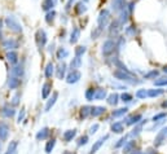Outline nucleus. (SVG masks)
<instances>
[{"label": "nucleus", "mask_w": 167, "mask_h": 154, "mask_svg": "<svg viewBox=\"0 0 167 154\" xmlns=\"http://www.w3.org/2000/svg\"><path fill=\"white\" fill-rule=\"evenodd\" d=\"M9 134V126L4 122H0V140L5 141Z\"/></svg>", "instance_id": "1"}, {"label": "nucleus", "mask_w": 167, "mask_h": 154, "mask_svg": "<svg viewBox=\"0 0 167 154\" xmlns=\"http://www.w3.org/2000/svg\"><path fill=\"white\" fill-rule=\"evenodd\" d=\"M1 113H3V115H4V117H7V118H12V117H15V114H16L15 109H13V107L10 106V105H8V104L3 106Z\"/></svg>", "instance_id": "2"}, {"label": "nucleus", "mask_w": 167, "mask_h": 154, "mask_svg": "<svg viewBox=\"0 0 167 154\" xmlns=\"http://www.w3.org/2000/svg\"><path fill=\"white\" fill-rule=\"evenodd\" d=\"M20 84H21V80L18 79V77H15V75H13V77L9 79V82H8V87H9L10 89L18 88Z\"/></svg>", "instance_id": "3"}, {"label": "nucleus", "mask_w": 167, "mask_h": 154, "mask_svg": "<svg viewBox=\"0 0 167 154\" xmlns=\"http://www.w3.org/2000/svg\"><path fill=\"white\" fill-rule=\"evenodd\" d=\"M49 136V128H47V127H44L43 130H40L36 134V140H44V139H47Z\"/></svg>", "instance_id": "4"}, {"label": "nucleus", "mask_w": 167, "mask_h": 154, "mask_svg": "<svg viewBox=\"0 0 167 154\" xmlns=\"http://www.w3.org/2000/svg\"><path fill=\"white\" fill-rule=\"evenodd\" d=\"M57 97H58V93H57V92H55V93L52 95V97L48 100L47 105H45V112H49V110H51V107L56 104V100H57Z\"/></svg>", "instance_id": "5"}, {"label": "nucleus", "mask_w": 167, "mask_h": 154, "mask_svg": "<svg viewBox=\"0 0 167 154\" xmlns=\"http://www.w3.org/2000/svg\"><path fill=\"white\" fill-rule=\"evenodd\" d=\"M108 139H109V135H106V136H104L102 139H100V140H98V141L96 142V144H95L93 146H92V149H91V154H93V153L97 152V149H100V146H101L102 144H104V141H105V140H108Z\"/></svg>", "instance_id": "6"}, {"label": "nucleus", "mask_w": 167, "mask_h": 154, "mask_svg": "<svg viewBox=\"0 0 167 154\" xmlns=\"http://www.w3.org/2000/svg\"><path fill=\"white\" fill-rule=\"evenodd\" d=\"M7 25H8V27L12 28V30H15V31H21L20 25L17 23L13 18H8V20H7Z\"/></svg>", "instance_id": "7"}, {"label": "nucleus", "mask_w": 167, "mask_h": 154, "mask_svg": "<svg viewBox=\"0 0 167 154\" xmlns=\"http://www.w3.org/2000/svg\"><path fill=\"white\" fill-rule=\"evenodd\" d=\"M105 113V107L102 106H95V107H91V114L93 117H98L101 115V114Z\"/></svg>", "instance_id": "8"}, {"label": "nucleus", "mask_w": 167, "mask_h": 154, "mask_svg": "<svg viewBox=\"0 0 167 154\" xmlns=\"http://www.w3.org/2000/svg\"><path fill=\"white\" fill-rule=\"evenodd\" d=\"M75 135H77V131H75V130H69V131H66L65 134H63V140H65L66 142L71 141Z\"/></svg>", "instance_id": "9"}, {"label": "nucleus", "mask_w": 167, "mask_h": 154, "mask_svg": "<svg viewBox=\"0 0 167 154\" xmlns=\"http://www.w3.org/2000/svg\"><path fill=\"white\" fill-rule=\"evenodd\" d=\"M80 78V74L78 73V71H73L71 74L67 77V83H75V82H78V79Z\"/></svg>", "instance_id": "10"}, {"label": "nucleus", "mask_w": 167, "mask_h": 154, "mask_svg": "<svg viewBox=\"0 0 167 154\" xmlns=\"http://www.w3.org/2000/svg\"><path fill=\"white\" fill-rule=\"evenodd\" d=\"M52 85L49 84V83H45L43 85V89H42V96H43V99H47L48 97V95L51 93V91H52Z\"/></svg>", "instance_id": "11"}, {"label": "nucleus", "mask_w": 167, "mask_h": 154, "mask_svg": "<svg viewBox=\"0 0 167 154\" xmlns=\"http://www.w3.org/2000/svg\"><path fill=\"white\" fill-rule=\"evenodd\" d=\"M17 145H18V142L17 141H12L8 146V150H7L5 154H16L17 153Z\"/></svg>", "instance_id": "12"}, {"label": "nucleus", "mask_w": 167, "mask_h": 154, "mask_svg": "<svg viewBox=\"0 0 167 154\" xmlns=\"http://www.w3.org/2000/svg\"><path fill=\"white\" fill-rule=\"evenodd\" d=\"M106 97V91L105 89H96L95 91V99L96 100H102Z\"/></svg>", "instance_id": "13"}, {"label": "nucleus", "mask_w": 167, "mask_h": 154, "mask_svg": "<svg viewBox=\"0 0 167 154\" xmlns=\"http://www.w3.org/2000/svg\"><path fill=\"white\" fill-rule=\"evenodd\" d=\"M55 145H56V140L55 139H51V140L47 142V145H45V153H51L53 148H55Z\"/></svg>", "instance_id": "14"}, {"label": "nucleus", "mask_w": 167, "mask_h": 154, "mask_svg": "<svg viewBox=\"0 0 167 154\" xmlns=\"http://www.w3.org/2000/svg\"><path fill=\"white\" fill-rule=\"evenodd\" d=\"M12 75H15V77H22L23 75V69L22 66H16L12 69Z\"/></svg>", "instance_id": "15"}, {"label": "nucleus", "mask_w": 167, "mask_h": 154, "mask_svg": "<svg viewBox=\"0 0 167 154\" xmlns=\"http://www.w3.org/2000/svg\"><path fill=\"white\" fill-rule=\"evenodd\" d=\"M163 93V89H149L148 96L149 97H155V96H161Z\"/></svg>", "instance_id": "16"}, {"label": "nucleus", "mask_w": 167, "mask_h": 154, "mask_svg": "<svg viewBox=\"0 0 167 154\" xmlns=\"http://www.w3.org/2000/svg\"><path fill=\"white\" fill-rule=\"evenodd\" d=\"M166 136H167V128H163V130L159 132V135H158V137H157V142H155V144L159 145V144H161V141L166 137Z\"/></svg>", "instance_id": "17"}, {"label": "nucleus", "mask_w": 167, "mask_h": 154, "mask_svg": "<svg viewBox=\"0 0 167 154\" xmlns=\"http://www.w3.org/2000/svg\"><path fill=\"white\" fill-rule=\"evenodd\" d=\"M112 130L117 132V134H119V132H122L123 131V126H122V123H119V122H117V123H114L112 126Z\"/></svg>", "instance_id": "18"}, {"label": "nucleus", "mask_w": 167, "mask_h": 154, "mask_svg": "<svg viewBox=\"0 0 167 154\" xmlns=\"http://www.w3.org/2000/svg\"><path fill=\"white\" fill-rule=\"evenodd\" d=\"M108 102L110 104V105H117V102H118V95H117V93L110 95V96H109Z\"/></svg>", "instance_id": "19"}, {"label": "nucleus", "mask_w": 167, "mask_h": 154, "mask_svg": "<svg viewBox=\"0 0 167 154\" xmlns=\"http://www.w3.org/2000/svg\"><path fill=\"white\" fill-rule=\"evenodd\" d=\"M4 48H7V49L17 48V43L13 40H7V42H4Z\"/></svg>", "instance_id": "20"}, {"label": "nucleus", "mask_w": 167, "mask_h": 154, "mask_svg": "<svg viewBox=\"0 0 167 154\" xmlns=\"http://www.w3.org/2000/svg\"><path fill=\"white\" fill-rule=\"evenodd\" d=\"M52 75H53V65L52 63H48L47 67H45V77L52 78Z\"/></svg>", "instance_id": "21"}, {"label": "nucleus", "mask_w": 167, "mask_h": 154, "mask_svg": "<svg viewBox=\"0 0 167 154\" xmlns=\"http://www.w3.org/2000/svg\"><path fill=\"white\" fill-rule=\"evenodd\" d=\"M7 58H8L9 62H12V63H16L17 62V53L15 52H10L7 55Z\"/></svg>", "instance_id": "22"}, {"label": "nucleus", "mask_w": 167, "mask_h": 154, "mask_svg": "<svg viewBox=\"0 0 167 154\" xmlns=\"http://www.w3.org/2000/svg\"><path fill=\"white\" fill-rule=\"evenodd\" d=\"M140 119H141V115H140V114H137V115L130 118V119L127 120V124H128V126H131V124H135V123H137Z\"/></svg>", "instance_id": "23"}, {"label": "nucleus", "mask_w": 167, "mask_h": 154, "mask_svg": "<svg viewBox=\"0 0 167 154\" xmlns=\"http://www.w3.org/2000/svg\"><path fill=\"white\" fill-rule=\"evenodd\" d=\"M127 107H123V109H118V110H115V112H113V117H120V115H123V114H126L127 113Z\"/></svg>", "instance_id": "24"}, {"label": "nucleus", "mask_w": 167, "mask_h": 154, "mask_svg": "<svg viewBox=\"0 0 167 154\" xmlns=\"http://www.w3.org/2000/svg\"><path fill=\"white\" fill-rule=\"evenodd\" d=\"M135 146V141H130L128 144H127L126 146L123 148V153H130V152H132V148Z\"/></svg>", "instance_id": "25"}, {"label": "nucleus", "mask_w": 167, "mask_h": 154, "mask_svg": "<svg viewBox=\"0 0 167 154\" xmlns=\"http://www.w3.org/2000/svg\"><path fill=\"white\" fill-rule=\"evenodd\" d=\"M88 114H91V107H88V106H83L82 107V110H80V115L83 117V118H86Z\"/></svg>", "instance_id": "26"}, {"label": "nucleus", "mask_w": 167, "mask_h": 154, "mask_svg": "<svg viewBox=\"0 0 167 154\" xmlns=\"http://www.w3.org/2000/svg\"><path fill=\"white\" fill-rule=\"evenodd\" d=\"M148 96V91H145V89H140V91L136 92V97L137 99H145Z\"/></svg>", "instance_id": "27"}, {"label": "nucleus", "mask_w": 167, "mask_h": 154, "mask_svg": "<svg viewBox=\"0 0 167 154\" xmlns=\"http://www.w3.org/2000/svg\"><path fill=\"white\" fill-rule=\"evenodd\" d=\"M86 99L88 100V101H92V100L95 99V91L93 89H88V91L86 92Z\"/></svg>", "instance_id": "28"}, {"label": "nucleus", "mask_w": 167, "mask_h": 154, "mask_svg": "<svg viewBox=\"0 0 167 154\" xmlns=\"http://www.w3.org/2000/svg\"><path fill=\"white\" fill-rule=\"evenodd\" d=\"M63 75H65V65L62 63V65L58 67V70H57V77L60 78V79H62Z\"/></svg>", "instance_id": "29"}, {"label": "nucleus", "mask_w": 167, "mask_h": 154, "mask_svg": "<svg viewBox=\"0 0 167 154\" xmlns=\"http://www.w3.org/2000/svg\"><path fill=\"white\" fill-rule=\"evenodd\" d=\"M120 99H122L123 102H130L131 100H132V96H131L130 93H123L122 96H120Z\"/></svg>", "instance_id": "30"}, {"label": "nucleus", "mask_w": 167, "mask_h": 154, "mask_svg": "<svg viewBox=\"0 0 167 154\" xmlns=\"http://www.w3.org/2000/svg\"><path fill=\"white\" fill-rule=\"evenodd\" d=\"M87 141H88V136H82V137L78 140V145H84V144H87Z\"/></svg>", "instance_id": "31"}, {"label": "nucleus", "mask_w": 167, "mask_h": 154, "mask_svg": "<svg viewBox=\"0 0 167 154\" xmlns=\"http://www.w3.org/2000/svg\"><path fill=\"white\" fill-rule=\"evenodd\" d=\"M167 84V78H162V80H157L155 85H166Z\"/></svg>", "instance_id": "32"}, {"label": "nucleus", "mask_w": 167, "mask_h": 154, "mask_svg": "<svg viewBox=\"0 0 167 154\" xmlns=\"http://www.w3.org/2000/svg\"><path fill=\"white\" fill-rule=\"evenodd\" d=\"M18 102H20V93H17L15 97L12 99V104L13 105H18Z\"/></svg>", "instance_id": "33"}, {"label": "nucleus", "mask_w": 167, "mask_h": 154, "mask_svg": "<svg viewBox=\"0 0 167 154\" xmlns=\"http://www.w3.org/2000/svg\"><path fill=\"white\" fill-rule=\"evenodd\" d=\"M167 115V113H161V114H158V115H155L154 118H153V122H155V120H158V119H162V118H165Z\"/></svg>", "instance_id": "34"}, {"label": "nucleus", "mask_w": 167, "mask_h": 154, "mask_svg": "<svg viewBox=\"0 0 167 154\" xmlns=\"http://www.w3.org/2000/svg\"><path fill=\"white\" fill-rule=\"evenodd\" d=\"M23 118H25V109H22L20 112V114H18V120H17V122L21 123V120H23Z\"/></svg>", "instance_id": "35"}, {"label": "nucleus", "mask_w": 167, "mask_h": 154, "mask_svg": "<svg viewBox=\"0 0 167 154\" xmlns=\"http://www.w3.org/2000/svg\"><path fill=\"white\" fill-rule=\"evenodd\" d=\"M141 126H143V124H139V126L136 127V128H133V131H132V136H135V135H137L139 132L141 131Z\"/></svg>", "instance_id": "36"}, {"label": "nucleus", "mask_w": 167, "mask_h": 154, "mask_svg": "<svg viewBox=\"0 0 167 154\" xmlns=\"http://www.w3.org/2000/svg\"><path fill=\"white\" fill-rule=\"evenodd\" d=\"M124 142H126V137H122V139H120V140H119V142H118V144L115 145V148H119V146H120V145H123Z\"/></svg>", "instance_id": "37"}, {"label": "nucleus", "mask_w": 167, "mask_h": 154, "mask_svg": "<svg viewBox=\"0 0 167 154\" xmlns=\"http://www.w3.org/2000/svg\"><path fill=\"white\" fill-rule=\"evenodd\" d=\"M97 128H98V124H95V126H92V127H91V131H90V132H91V134H95Z\"/></svg>", "instance_id": "38"}, {"label": "nucleus", "mask_w": 167, "mask_h": 154, "mask_svg": "<svg viewBox=\"0 0 167 154\" xmlns=\"http://www.w3.org/2000/svg\"><path fill=\"white\" fill-rule=\"evenodd\" d=\"M157 75V71H153V73H150V74H148L147 75V78H150V77H155Z\"/></svg>", "instance_id": "39"}, {"label": "nucleus", "mask_w": 167, "mask_h": 154, "mask_svg": "<svg viewBox=\"0 0 167 154\" xmlns=\"http://www.w3.org/2000/svg\"><path fill=\"white\" fill-rule=\"evenodd\" d=\"M163 107H167V101L163 102Z\"/></svg>", "instance_id": "40"}, {"label": "nucleus", "mask_w": 167, "mask_h": 154, "mask_svg": "<svg viewBox=\"0 0 167 154\" xmlns=\"http://www.w3.org/2000/svg\"><path fill=\"white\" fill-rule=\"evenodd\" d=\"M63 154H74V153H71V152H65Z\"/></svg>", "instance_id": "41"}, {"label": "nucleus", "mask_w": 167, "mask_h": 154, "mask_svg": "<svg viewBox=\"0 0 167 154\" xmlns=\"http://www.w3.org/2000/svg\"><path fill=\"white\" fill-rule=\"evenodd\" d=\"M165 71H167V67H165Z\"/></svg>", "instance_id": "42"}, {"label": "nucleus", "mask_w": 167, "mask_h": 154, "mask_svg": "<svg viewBox=\"0 0 167 154\" xmlns=\"http://www.w3.org/2000/svg\"><path fill=\"white\" fill-rule=\"evenodd\" d=\"M0 148H1V144H0Z\"/></svg>", "instance_id": "43"}]
</instances>
